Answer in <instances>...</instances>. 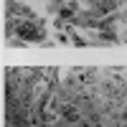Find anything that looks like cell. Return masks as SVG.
Wrapping results in <instances>:
<instances>
[{"mask_svg":"<svg viewBox=\"0 0 127 127\" xmlns=\"http://www.w3.org/2000/svg\"><path fill=\"white\" fill-rule=\"evenodd\" d=\"M15 31L20 38L26 41H43V31H38L31 20H20V23H15Z\"/></svg>","mask_w":127,"mask_h":127,"instance_id":"obj_1","label":"cell"},{"mask_svg":"<svg viewBox=\"0 0 127 127\" xmlns=\"http://www.w3.org/2000/svg\"><path fill=\"white\" fill-rule=\"evenodd\" d=\"M114 8H117V0H99L97 13H112Z\"/></svg>","mask_w":127,"mask_h":127,"instance_id":"obj_2","label":"cell"},{"mask_svg":"<svg viewBox=\"0 0 127 127\" xmlns=\"http://www.w3.org/2000/svg\"><path fill=\"white\" fill-rule=\"evenodd\" d=\"M102 41H117V38H114L112 31H104V33H102Z\"/></svg>","mask_w":127,"mask_h":127,"instance_id":"obj_3","label":"cell"},{"mask_svg":"<svg viewBox=\"0 0 127 127\" xmlns=\"http://www.w3.org/2000/svg\"><path fill=\"white\" fill-rule=\"evenodd\" d=\"M71 15H74L71 8H64V10H61V20H66V18H71Z\"/></svg>","mask_w":127,"mask_h":127,"instance_id":"obj_4","label":"cell"}]
</instances>
